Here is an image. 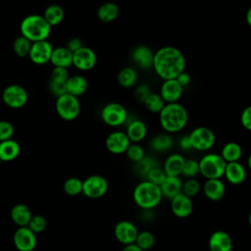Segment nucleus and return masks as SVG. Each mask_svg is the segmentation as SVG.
<instances>
[{
  "label": "nucleus",
  "mask_w": 251,
  "mask_h": 251,
  "mask_svg": "<svg viewBox=\"0 0 251 251\" xmlns=\"http://www.w3.org/2000/svg\"><path fill=\"white\" fill-rule=\"evenodd\" d=\"M224 176L230 184L238 185L245 181L247 172L245 167L240 162L226 163Z\"/></svg>",
  "instance_id": "aec40b11"
},
{
  "label": "nucleus",
  "mask_w": 251,
  "mask_h": 251,
  "mask_svg": "<svg viewBox=\"0 0 251 251\" xmlns=\"http://www.w3.org/2000/svg\"><path fill=\"white\" fill-rule=\"evenodd\" d=\"M50 62L54 67L68 69L73 65V53L66 46L54 48Z\"/></svg>",
  "instance_id": "a878e982"
},
{
  "label": "nucleus",
  "mask_w": 251,
  "mask_h": 251,
  "mask_svg": "<svg viewBox=\"0 0 251 251\" xmlns=\"http://www.w3.org/2000/svg\"><path fill=\"white\" fill-rule=\"evenodd\" d=\"M126 133L131 143H139L147 135V126L142 120L134 119L127 124Z\"/></svg>",
  "instance_id": "5701e85b"
},
{
  "label": "nucleus",
  "mask_w": 251,
  "mask_h": 251,
  "mask_svg": "<svg viewBox=\"0 0 251 251\" xmlns=\"http://www.w3.org/2000/svg\"><path fill=\"white\" fill-rule=\"evenodd\" d=\"M30 47H31V42L22 35L18 36L13 43L14 52L16 53V55H18L21 58L28 56Z\"/></svg>",
  "instance_id": "c9c22d12"
},
{
  "label": "nucleus",
  "mask_w": 251,
  "mask_h": 251,
  "mask_svg": "<svg viewBox=\"0 0 251 251\" xmlns=\"http://www.w3.org/2000/svg\"><path fill=\"white\" fill-rule=\"evenodd\" d=\"M126 155L130 161L138 163L145 157V151L139 143H130L127 150L126 151Z\"/></svg>",
  "instance_id": "4c0bfd02"
},
{
  "label": "nucleus",
  "mask_w": 251,
  "mask_h": 251,
  "mask_svg": "<svg viewBox=\"0 0 251 251\" xmlns=\"http://www.w3.org/2000/svg\"><path fill=\"white\" fill-rule=\"evenodd\" d=\"M82 46H84V45L82 44V41H81L79 38H77V37L70 38V39L68 40V42H67V45H66V47H67L72 53L77 51V50L80 49Z\"/></svg>",
  "instance_id": "8fccbe9b"
},
{
  "label": "nucleus",
  "mask_w": 251,
  "mask_h": 251,
  "mask_svg": "<svg viewBox=\"0 0 251 251\" xmlns=\"http://www.w3.org/2000/svg\"><path fill=\"white\" fill-rule=\"evenodd\" d=\"M13 241L19 251H32L36 246V235L27 226H22L15 231Z\"/></svg>",
  "instance_id": "2eb2a0df"
},
{
  "label": "nucleus",
  "mask_w": 251,
  "mask_h": 251,
  "mask_svg": "<svg viewBox=\"0 0 251 251\" xmlns=\"http://www.w3.org/2000/svg\"><path fill=\"white\" fill-rule=\"evenodd\" d=\"M248 224H249V226L251 227V211H250V213L248 215Z\"/></svg>",
  "instance_id": "4d7b16f0"
},
{
  "label": "nucleus",
  "mask_w": 251,
  "mask_h": 251,
  "mask_svg": "<svg viewBox=\"0 0 251 251\" xmlns=\"http://www.w3.org/2000/svg\"><path fill=\"white\" fill-rule=\"evenodd\" d=\"M122 251H143V250H141L137 245H135L133 243V244H129V245L124 246Z\"/></svg>",
  "instance_id": "864d4df0"
},
{
  "label": "nucleus",
  "mask_w": 251,
  "mask_h": 251,
  "mask_svg": "<svg viewBox=\"0 0 251 251\" xmlns=\"http://www.w3.org/2000/svg\"><path fill=\"white\" fill-rule=\"evenodd\" d=\"M171 211L179 219L187 218L193 211L192 198L184 195L182 192L171 199Z\"/></svg>",
  "instance_id": "dca6fc26"
},
{
  "label": "nucleus",
  "mask_w": 251,
  "mask_h": 251,
  "mask_svg": "<svg viewBox=\"0 0 251 251\" xmlns=\"http://www.w3.org/2000/svg\"><path fill=\"white\" fill-rule=\"evenodd\" d=\"M173 146V138L167 133H158L150 141V147L157 152H165L171 149Z\"/></svg>",
  "instance_id": "473e14b6"
},
{
  "label": "nucleus",
  "mask_w": 251,
  "mask_h": 251,
  "mask_svg": "<svg viewBox=\"0 0 251 251\" xmlns=\"http://www.w3.org/2000/svg\"><path fill=\"white\" fill-rule=\"evenodd\" d=\"M176 81L184 88L185 86H187L189 83H190V81H191V76H190V75L188 74V73H186L185 71L184 72H182L181 74H179L177 76H176Z\"/></svg>",
  "instance_id": "3c124183"
},
{
  "label": "nucleus",
  "mask_w": 251,
  "mask_h": 251,
  "mask_svg": "<svg viewBox=\"0 0 251 251\" xmlns=\"http://www.w3.org/2000/svg\"><path fill=\"white\" fill-rule=\"evenodd\" d=\"M55 108L59 117L65 121H74L80 113V103L78 98L69 93L57 97Z\"/></svg>",
  "instance_id": "0eeeda50"
},
{
  "label": "nucleus",
  "mask_w": 251,
  "mask_h": 251,
  "mask_svg": "<svg viewBox=\"0 0 251 251\" xmlns=\"http://www.w3.org/2000/svg\"><path fill=\"white\" fill-rule=\"evenodd\" d=\"M186 60L183 53L176 47L167 45L154 52L152 68L163 80L176 79L185 71Z\"/></svg>",
  "instance_id": "f257e3e1"
},
{
  "label": "nucleus",
  "mask_w": 251,
  "mask_h": 251,
  "mask_svg": "<svg viewBox=\"0 0 251 251\" xmlns=\"http://www.w3.org/2000/svg\"><path fill=\"white\" fill-rule=\"evenodd\" d=\"M53 49V46L48 40L33 42L31 43L28 57L35 65H45L50 62Z\"/></svg>",
  "instance_id": "ddd939ff"
},
{
  "label": "nucleus",
  "mask_w": 251,
  "mask_h": 251,
  "mask_svg": "<svg viewBox=\"0 0 251 251\" xmlns=\"http://www.w3.org/2000/svg\"><path fill=\"white\" fill-rule=\"evenodd\" d=\"M100 115L104 124L112 127L123 126L128 118L126 107L119 102H110L106 104L102 108Z\"/></svg>",
  "instance_id": "6e6552de"
},
{
  "label": "nucleus",
  "mask_w": 251,
  "mask_h": 251,
  "mask_svg": "<svg viewBox=\"0 0 251 251\" xmlns=\"http://www.w3.org/2000/svg\"><path fill=\"white\" fill-rule=\"evenodd\" d=\"M145 108L147 109V111H149L150 113H153V114H159L164 106L166 105L165 101L162 99V97L160 96L159 93H154V92H151L147 98L144 100L143 102Z\"/></svg>",
  "instance_id": "72a5a7b5"
},
{
  "label": "nucleus",
  "mask_w": 251,
  "mask_h": 251,
  "mask_svg": "<svg viewBox=\"0 0 251 251\" xmlns=\"http://www.w3.org/2000/svg\"><path fill=\"white\" fill-rule=\"evenodd\" d=\"M202 190L207 199L217 202L222 200L226 195V184L221 178L206 179Z\"/></svg>",
  "instance_id": "6ab92c4d"
},
{
  "label": "nucleus",
  "mask_w": 251,
  "mask_h": 251,
  "mask_svg": "<svg viewBox=\"0 0 251 251\" xmlns=\"http://www.w3.org/2000/svg\"><path fill=\"white\" fill-rule=\"evenodd\" d=\"M183 93V87L176 81V79L163 80L160 88V96L166 104L176 103L179 100Z\"/></svg>",
  "instance_id": "f3484780"
},
{
  "label": "nucleus",
  "mask_w": 251,
  "mask_h": 251,
  "mask_svg": "<svg viewBox=\"0 0 251 251\" xmlns=\"http://www.w3.org/2000/svg\"><path fill=\"white\" fill-rule=\"evenodd\" d=\"M21 151L20 144L14 140L9 139L0 142V161L10 162L15 160Z\"/></svg>",
  "instance_id": "c85d7f7f"
},
{
  "label": "nucleus",
  "mask_w": 251,
  "mask_h": 251,
  "mask_svg": "<svg viewBox=\"0 0 251 251\" xmlns=\"http://www.w3.org/2000/svg\"><path fill=\"white\" fill-rule=\"evenodd\" d=\"M134 244L143 251L150 250L155 244V235L149 230L139 231Z\"/></svg>",
  "instance_id": "f704fd0d"
},
{
  "label": "nucleus",
  "mask_w": 251,
  "mask_h": 251,
  "mask_svg": "<svg viewBox=\"0 0 251 251\" xmlns=\"http://www.w3.org/2000/svg\"><path fill=\"white\" fill-rule=\"evenodd\" d=\"M167 177L164 170L160 166H156L152 168L145 176V179L156 184V185H161L165 178Z\"/></svg>",
  "instance_id": "ea45409f"
},
{
  "label": "nucleus",
  "mask_w": 251,
  "mask_h": 251,
  "mask_svg": "<svg viewBox=\"0 0 251 251\" xmlns=\"http://www.w3.org/2000/svg\"><path fill=\"white\" fill-rule=\"evenodd\" d=\"M163 198L172 199L182 191V180L179 176H167L160 185Z\"/></svg>",
  "instance_id": "b1692460"
},
{
  "label": "nucleus",
  "mask_w": 251,
  "mask_h": 251,
  "mask_svg": "<svg viewBox=\"0 0 251 251\" xmlns=\"http://www.w3.org/2000/svg\"><path fill=\"white\" fill-rule=\"evenodd\" d=\"M132 199L139 208L152 210L159 206L163 200V195L159 185L145 179L135 185L132 191Z\"/></svg>",
  "instance_id": "20e7f679"
},
{
  "label": "nucleus",
  "mask_w": 251,
  "mask_h": 251,
  "mask_svg": "<svg viewBox=\"0 0 251 251\" xmlns=\"http://www.w3.org/2000/svg\"><path fill=\"white\" fill-rule=\"evenodd\" d=\"M50 77H51V78H55V79L68 80V78L70 77L69 73H68V69L54 67V69L52 70V73H51V76H50Z\"/></svg>",
  "instance_id": "09e8293b"
},
{
  "label": "nucleus",
  "mask_w": 251,
  "mask_h": 251,
  "mask_svg": "<svg viewBox=\"0 0 251 251\" xmlns=\"http://www.w3.org/2000/svg\"><path fill=\"white\" fill-rule=\"evenodd\" d=\"M130 143L126 131L122 130H114L110 132L105 140L106 149L115 155L126 153Z\"/></svg>",
  "instance_id": "f8f14e48"
},
{
  "label": "nucleus",
  "mask_w": 251,
  "mask_h": 251,
  "mask_svg": "<svg viewBox=\"0 0 251 251\" xmlns=\"http://www.w3.org/2000/svg\"><path fill=\"white\" fill-rule=\"evenodd\" d=\"M46 226H47L46 219L43 216L35 215V216H32V218L30 219L27 225V227L36 234V233L42 232L46 228Z\"/></svg>",
  "instance_id": "79ce46f5"
},
{
  "label": "nucleus",
  "mask_w": 251,
  "mask_h": 251,
  "mask_svg": "<svg viewBox=\"0 0 251 251\" xmlns=\"http://www.w3.org/2000/svg\"><path fill=\"white\" fill-rule=\"evenodd\" d=\"M240 124L248 131H251V105L245 107L240 114Z\"/></svg>",
  "instance_id": "49530a36"
},
{
  "label": "nucleus",
  "mask_w": 251,
  "mask_h": 251,
  "mask_svg": "<svg viewBox=\"0 0 251 251\" xmlns=\"http://www.w3.org/2000/svg\"><path fill=\"white\" fill-rule=\"evenodd\" d=\"M64 191L70 196H75L82 193V180L77 177H69L63 184Z\"/></svg>",
  "instance_id": "e433bc0d"
},
{
  "label": "nucleus",
  "mask_w": 251,
  "mask_h": 251,
  "mask_svg": "<svg viewBox=\"0 0 251 251\" xmlns=\"http://www.w3.org/2000/svg\"><path fill=\"white\" fill-rule=\"evenodd\" d=\"M131 59L139 68L149 69L153 65L154 52L145 45H138L132 50Z\"/></svg>",
  "instance_id": "4be33fe9"
},
{
  "label": "nucleus",
  "mask_w": 251,
  "mask_h": 251,
  "mask_svg": "<svg viewBox=\"0 0 251 251\" xmlns=\"http://www.w3.org/2000/svg\"><path fill=\"white\" fill-rule=\"evenodd\" d=\"M138 232L136 226L127 220L118 222L114 227V235L116 239L124 246L133 244Z\"/></svg>",
  "instance_id": "9b49d317"
},
{
  "label": "nucleus",
  "mask_w": 251,
  "mask_h": 251,
  "mask_svg": "<svg viewBox=\"0 0 251 251\" xmlns=\"http://www.w3.org/2000/svg\"><path fill=\"white\" fill-rule=\"evenodd\" d=\"M181 175L186 178H195L199 175V164L194 159H185Z\"/></svg>",
  "instance_id": "a19ab883"
},
{
  "label": "nucleus",
  "mask_w": 251,
  "mask_h": 251,
  "mask_svg": "<svg viewBox=\"0 0 251 251\" xmlns=\"http://www.w3.org/2000/svg\"><path fill=\"white\" fill-rule=\"evenodd\" d=\"M159 122L165 132L169 134L179 132L187 125V110L178 102L166 104L159 113Z\"/></svg>",
  "instance_id": "f03ea898"
},
{
  "label": "nucleus",
  "mask_w": 251,
  "mask_h": 251,
  "mask_svg": "<svg viewBox=\"0 0 251 251\" xmlns=\"http://www.w3.org/2000/svg\"><path fill=\"white\" fill-rule=\"evenodd\" d=\"M245 19H246V23H247V25H248L251 27V7H250V8L247 10Z\"/></svg>",
  "instance_id": "5fc2aeb1"
},
{
  "label": "nucleus",
  "mask_w": 251,
  "mask_h": 251,
  "mask_svg": "<svg viewBox=\"0 0 251 251\" xmlns=\"http://www.w3.org/2000/svg\"><path fill=\"white\" fill-rule=\"evenodd\" d=\"M178 146L184 150V151H187V150H190L192 149L191 148V144H190V140H189V137H188V134L186 135H182L179 140H178Z\"/></svg>",
  "instance_id": "603ef678"
},
{
  "label": "nucleus",
  "mask_w": 251,
  "mask_h": 251,
  "mask_svg": "<svg viewBox=\"0 0 251 251\" xmlns=\"http://www.w3.org/2000/svg\"><path fill=\"white\" fill-rule=\"evenodd\" d=\"M199 174L206 179L222 178L225 174L226 162L218 153H207L198 161Z\"/></svg>",
  "instance_id": "39448f33"
},
{
  "label": "nucleus",
  "mask_w": 251,
  "mask_h": 251,
  "mask_svg": "<svg viewBox=\"0 0 251 251\" xmlns=\"http://www.w3.org/2000/svg\"><path fill=\"white\" fill-rule=\"evenodd\" d=\"M109 188L108 180L100 175H92L82 180V193L91 199L104 196Z\"/></svg>",
  "instance_id": "1a4fd4ad"
},
{
  "label": "nucleus",
  "mask_w": 251,
  "mask_h": 251,
  "mask_svg": "<svg viewBox=\"0 0 251 251\" xmlns=\"http://www.w3.org/2000/svg\"><path fill=\"white\" fill-rule=\"evenodd\" d=\"M66 83L67 80H62V79H55V78H51L49 80V90L50 92L55 95L56 97H59L66 92Z\"/></svg>",
  "instance_id": "37998d69"
},
{
  "label": "nucleus",
  "mask_w": 251,
  "mask_h": 251,
  "mask_svg": "<svg viewBox=\"0 0 251 251\" xmlns=\"http://www.w3.org/2000/svg\"><path fill=\"white\" fill-rule=\"evenodd\" d=\"M201 189V184L196 178H187L182 182V193L190 198L196 196Z\"/></svg>",
  "instance_id": "58836bf2"
},
{
  "label": "nucleus",
  "mask_w": 251,
  "mask_h": 251,
  "mask_svg": "<svg viewBox=\"0 0 251 251\" xmlns=\"http://www.w3.org/2000/svg\"><path fill=\"white\" fill-rule=\"evenodd\" d=\"M87 87L88 82L86 78L83 75H75L68 78L66 83V92L78 98V96L85 93Z\"/></svg>",
  "instance_id": "393cba45"
},
{
  "label": "nucleus",
  "mask_w": 251,
  "mask_h": 251,
  "mask_svg": "<svg viewBox=\"0 0 251 251\" xmlns=\"http://www.w3.org/2000/svg\"><path fill=\"white\" fill-rule=\"evenodd\" d=\"M97 56L90 47L82 46L73 53V65L80 71H89L96 65Z\"/></svg>",
  "instance_id": "4468645a"
},
{
  "label": "nucleus",
  "mask_w": 251,
  "mask_h": 251,
  "mask_svg": "<svg viewBox=\"0 0 251 251\" xmlns=\"http://www.w3.org/2000/svg\"><path fill=\"white\" fill-rule=\"evenodd\" d=\"M14 126L8 121H0V142L12 139Z\"/></svg>",
  "instance_id": "a18cd8bd"
},
{
  "label": "nucleus",
  "mask_w": 251,
  "mask_h": 251,
  "mask_svg": "<svg viewBox=\"0 0 251 251\" xmlns=\"http://www.w3.org/2000/svg\"><path fill=\"white\" fill-rule=\"evenodd\" d=\"M243 154L242 147L239 143L235 141H228L226 142L221 150L220 155L226 163L232 162H239Z\"/></svg>",
  "instance_id": "cd10ccee"
},
{
  "label": "nucleus",
  "mask_w": 251,
  "mask_h": 251,
  "mask_svg": "<svg viewBox=\"0 0 251 251\" xmlns=\"http://www.w3.org/2000/svg\"><path fill=\"white\" fill-rule=\"evenodd\" d=\"M20 31L22 36L33 43L47 40L51 32V26L45 21L43 16L33 14L23 19L20 25Z\"/></svg>",
  "instance_id": "7ed1b4c3"
},
{
  "label": "nucleus",
  "mask_w": 251,
  "mask_h": 251,
  "mask_svg": "<svg viewBox=\"0 0 251 251\" xmlns=\"http://www.w3.org/2000/svg\"><path fill=\"white\" fill-rule=\"evenodd\" d=\"M231 236L224 230L214 231L208 239V247L210 251H232Z\"/></svg>",
  "instance_id": "a211bd4d"
},
{
  "label": "nucleus",
  "mask_w": 251,
  "mask_h": 251,
  "mask_svg": "<svg viewBox=\"0 0 251 251\" xmlns=\"http://www.w3.org/2000/svg\"><path fill=\"white\" fill-rule=\"evenodd\" d=\"M138 75L135 69L131 67L123 68L117 75L118 83L124 88H130L133 87L137 82Z\"/></svg>",
  "instance_id": "7c9ffc66"
},
{
  "label": "nucleus",
  "mask_w": 251,
  "mask_h": 251,
  "mask_svg": "<svg viewBox=\"0 0 251 251\" xmlns=\"http://www.w3.org/2000/svg\"><path fill=\"white\" fill-rule=\"evenodd\" d=\"M191 148L199 151L206 152L212 149L216 143V134L207 126H197L193 128L188 134Z\"/></svg>",
  "instance_id": "423d86ee"
},
{
  "label": "nucleus",
  "mask_w": 251,
  "mask_h": 251,
  "mask_svg": "<svg viewBox=\"0 0 251 251\" xmlns=\"http://www.w3.org/2000/svg\"><path fill=\"white\" fill-rule=\"evenodd\" d=\"M28 99L25 88L19 84H10L2 92V100L5 105L13 109L24 107Z\"/></svg>",
  "instance_id": "9d476101"
},
{
  "label": "nucleus",
  "mask_w": 251,
  "mask_h": 251,
  "mask_svg": "<svg viewBox=\"0 0 251 251\" xmlns=\"http://www.w3.org/2000/svg\"><path fill=\"white\" fill-rule=\"evenodd\" d=\"M185 158L179 153L170 154L163 164V170L167 176H179L182 173Z\"/></svg>",
  "instance_id": "412c9836"
},
{
  "label": "nucleus",
  "mask_w": 251,
  "mask_h": 251,
  "mask_svg": "<svg viewBox=\"0 0 251 251\" xmlns=\"http://www.w3.org/2000/svg\"><path fill=\"white\" fill-rule=\"evenodd\" d=\"M150 89L146 84H140L138 85L135 90H134V95L135 98L140 101V102H144V100L147 98V96L150 94Z\"/></svg>",
  "instance_id": "de8ad7c7"
},
{
  "label": "nucleus",
  "mask_w": 251,
  "mask_h": 251,
  "mask_svg": "<svg viewBox=\"0 0 251 251\" xmlns=\"http://www.w3.org/2000/svg\"><path fill=\"white\" fill-rule=\"evenodd\" d=\"M42 16L45 19V21L52 27L54 25H59L64 20L65 12H64V9L60 5L52 4V5H49L48 7H46Z\"/></svg>",
  "instance_id": "2f4dec72"
},
{
  "label": "nucleus",
  "mask_w": 251,
  "mask_h": 251,
  "mask_svg": "<svg viewBox=\"0 0 251 251\" xmlns=\"http://www.w3.org/2000/svg\"><path fill=\"white\" fill-rule=\"evenodd\" d=\"M136 165H137V169H138L139 173H140L142 176H146V174H147L152 168H154V167H156V166H159L158 163H157V161H156L154 158L150 157V156H145L140 162L136 163Z\"/></svg>",
  "instance_id": "c03bdc74"
},
{
  "label": "nucleus",
  "mask_w": 251,
  "mask_h": 251,
  "mask_svg": "<svg viewBox=\"0 0 251 251\" xmlns=\"http://www.w3.org/2000/svg\"><path fill=\"white\" fill-rule=\"evenodd\" d=\"M247 167H248V169L251 171V153L249 154V156H248V158H247Z\"/></svg>",
  "instance_id": "6e6d98bb"
},
{
  "label": "nucleus",
  "mask_w": 251,
  "mask_h": 251,
  "mask_svg": "<svg viewBox=\"0 0 251 251\" xmlns=\"http://www.w3.org/2000/svg\"><path fill=\"white\" fill-rule=\"evenodd\" d=\"M31 218V211L25 204H17L11 210V219L19 227L27 226Z\"/></svg>",
  "instance_id": "bb28decb"
},
{
  "label": "nucleus",
  "mask_w": 251,
  "mask_h": 251,
  "mask_svg": "<svg viewBox=\"0 0 251 251\" xmlns=\"http://www.w3.org/2000/svg\"><path fill=\"white\" fill-rule=\"evenodd\" d=\"M120 14V8L116 3L106 2L99 6L97 17L103 23H111L115 21Z\"/></svg>",
  "instance_id": "c756f323"
}]
</instances>
